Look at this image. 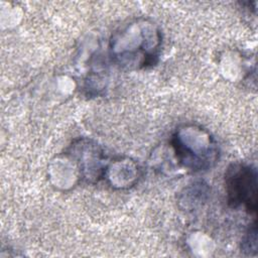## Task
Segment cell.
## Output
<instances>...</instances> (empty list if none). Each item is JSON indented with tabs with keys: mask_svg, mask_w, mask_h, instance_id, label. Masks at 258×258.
I'll use <instances>...</instances> for the list:
<instances>
[{
	"mask_svg": "<svg viewBox=\"0 0 258 258\" xmlns=\"http://www.w3.org/2000/svg\"><path fill=\"white\" fill-rule=\"evenodd\" d=\"M178 163L199 172L212 168L219 159V146L210 132L202 126L184 124L178 127L170 139Z\"/></svg>",
	"mask_w": 258,
	"mask_h": 258,
	"instance_id": "6da1fadb",
	"label": "cell"
},
{
	"mask_svg": "<svg viewBox=\"0 0 258 258\" xmlns=\"http://www.w3.org/2000/svg\"><path fill=\"white\" fill-rule=\"evenodd\" d=\"M132 40L120 35L112 39V48H123L121 51L112 52L120 66L137 69L154 66L158 61L161 35L159 30L152 24L146 22L132 23L124 29Z\"/></svg>",
	"mask_w": 258,
	"mask_h": 258,
	"instance_id": "7a4b0ae2",
	"label": "cell"
},
{
	"mask_svg": "<svg viewBox=\"0 0 258 258\" xmlns=\"http://www.w3.org/2000/svg\"><path fill=\"white\" fill-rule=\"evenodd\" d=\"M225 189L228 205L237 209L244 206L250 215L257 212V169L241 162L231 163L225 171Z\"/></svg>",
	"mask_w": 258,
	"mask_h": 258,
	"instance_id": "3957f363",
	"label": "cell"
},
{
	"mask_svg": "<svg viewBox=\"0 0 258 258\" xmlns=\"http://www.w3.org/2000/svg\"><path fill=\"white\" fill-rule=\"evenodd\" d=\"M242 249L244 252L248 254H256L257 253V227H256V220L251 224L249 227L243 242H242Z\"/></svg>",
	"mask_w": 258,
	"mask_h": 258,
	"instance_id": "277c9868",
	"label": "cell"
}]
</instances>
